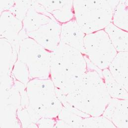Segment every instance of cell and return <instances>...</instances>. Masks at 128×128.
<instances>
[{
    "instance_id": "obj_1",
    "label": "cell",
    "mask_w": 128,
    "mask_h": 128,
    "mask_svg": "<svg viewBox=\"0 0 128 128\" xmlns=\"http://www.w3.org/2000/svg\"><path fill=\"white\" fill-rule=\"evenodd\" d=\"M61 30L60 24L53 19L35 31L28 33V35L47 51L52 52L61 42Z\"/></svg>"
},
{
    "instance_id": "obj_2",
    "label": "cell",
    "mask_w": 128,
    "mask_h": 128,
    "mask_svg": "<svg viewBox=\"0 0 128 128\" xmlns=\"http://www.w3.org/2000/svg\"><path fill=\"white\" fill-rule=\"evenodd\" d=\"M84 37L85 33L78 26L76 20H72L61 26V42L84 54Z\"/></svg>"
},
{
    "instance_id": "obj_3",
    "label": "cell",
    "mask_w": 128,
    "mask_h": 128,
    "mask_svg": "<svg viewBox=\"0 0 128 128\" xmlns=\"http://www.w3.org/2000/svg\"><path fill=\"white\" fill-rule=\"evenodd\" d=\"M127 99L113 98L110 100L103 116L115 124L116 127H120V120H123L127 123L128 119Z\"/></svg>"
},
{
    "instance_id": "obj_4",
    "label": "cell",
    "mask_w": 128,
    "mask_h": 128,
    "mask_svg": "<svg viewBox=\"0 0 128 128\" xmlns=\"http://www.w3.org/2000/svg\"><path fill=\"white\" fill-rule=\"evenodd\" d=\"M128 53L121 52L116 55L109 64V71L116 82L128 90Z\"/></svg>"
},
{
    "instance_id": "obj_5",
    "label": "cell",
    "mask_w": 128,
    "mask_h": 128,
    "mask_svg": "<svg viewBox=\"0 0 128 128\" xmlns=\"http://www.w3.org/2000/svg\"><path fill=\"white\" fill-rule=\"evenodd\" d=\"M104 30L108 35L116 50L121 52H127L128 33L114 25L112 22L109 24Z\"/></svg>"
},
{
    "instance_id": "obj_6",
    "label": "cell",
    "mask_w": 128,
    "mask_h": 128,
    "mask_svg": "<svg viewBox=\"0 0 128 128\" xmlns=\"http://www.w3.org/2000/svg\"><path fill=\"white\" fill-rule=\"evenodd\" d=\"M102 76L107 92L111 96L114 98L128 99L127 90L116 82L108 68L104 69Z\"/></svg>"
},
{
    "instance_id": "obj_7",
    "label": "cell",
    "mask_w": 128,
    "mask_h": 128,
    "mask_svg": "<svg viewBox=\"0 0 128 128\" xmlns=\"http://www.w3.org/2000/svg\"><path fill=\"white\" fill-rule=\"evenodd\" d=\"M112 23L118 28L128 31V1H119L114 8Z\"/></svg>"
}]
</instances>
